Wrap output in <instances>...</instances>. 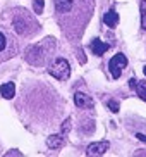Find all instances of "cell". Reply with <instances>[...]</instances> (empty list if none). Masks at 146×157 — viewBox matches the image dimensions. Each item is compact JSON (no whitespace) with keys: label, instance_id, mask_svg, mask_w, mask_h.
Instances as JSON below:
<instances>
[{"label":"cell","instance_id":"obj_1","mask_svg":"<svg viewBox=\"0 0 146 157\" xmlns=\"http://www.w3.org/2000/svg\"><path fill=\"white\" fill-rule=\"evenodd\" d=\"M55 19L69 42H79L93 16L95 0H53Z\"/></svg>","mask_w":146,"mask_h":157},{"label":"cell","instance_id":"obj_2","mask_svg":"<svg viewBox=\"0 0 146 157\" xmlns=\"http://www.w3.org/2000/svg\"><path fill=\"white\" fill-rule=\"evenodd\" d=\"M12 28L23 38H33L35 35L41 31L40 23L36 21V17L26 9H16L12 14Z\"/></svg>","mask_w":146,"mask_h":157},{"label":"cell","instance_id":"obj_3","mask_svg":"<svg viewBox=\"0 0 146 157\" xmlns=\"http://www.w3.org/2000/svg\"><path fill=\"white\" fill-rule=\"evenodd\" d=\"M55 50V40L53 38H45L41 43L33 45L26 50V60L31 66H43L48 64V60L53 57Z\"/></svg>","mask_w":146,"mask_h":157},{"label":"cell","instance_id":"obj_4","mask_svg":"<svg viewBox=\"0 0 146 157\" xmlns=\"http://www.w3.org/2000/svg\"><path fill=\"white\" fill-rule=\"evenodd\" d=\"M19 54V42L7 28H0V64Z\"/></svg>","mask_w":146,"mask_h":157},{"label":"cell","instance_id":"obj_5","mask_svg":"<svg viewBox=\"0 0 146 157\" xmlns=\"http://www.w3.org/2000/svg\"><path fill=\"white\" fill-rule=\"evenodd\" d=\"M48 73H50L53 78L64 81V79H67L69 76H71V66H69V62L65 59L53 56L48 60Z\"/></svg>","mask_w":146,"mask_h":157},{"label":"cell","instance_id":"obj_6","mask_svg":"<svg viewBox=\"0 0 146 157\" xmlns=\"http://www.w3.org/2000/svg\"><path fill=\"white\" fill-rule=\"evenodd\" d=\"M126 67H127V57L124 56V54H115L108 60V71H110V74H112L114 79H119Z\"/></svg>","mask_w":146,"mask_h":157},{"label":"cell","instance_id":"obj_7","mask_svg":"<svg viewBox=\"0 0 146 157\" xmlns=\"http://www.w3.org/2000/svg\"><path fill=\"white\" fill-rule=\"evenodd\" d=\"M74 104L78 107H81V109H93V98L82 92L74 93Z\"/></svg>","mask_w":146,"mask_h":157},{"label":"cell","instance_id":"obj_8","mask_svg":"<svg viewBox=\"0 0 146 157\" xmlns=\"http://www.w3.org/2000/svg\"><path fill=\"white\" fill-rule=\"evenodd\" d=\"M110 143L108 142H98V143H91L88 147V155H103V154L108 150Z\"/></svg>","mask_w":146,"mask_h":157},{"label":"cell","instance_id":"obj_9","mask_svg":"<svg viewBox=\"0 0 146 157\" xmlns=\"http://www.w3.org/2000/svg\"><path fill=\"white\" fill-rule=\"evenodd\" d=\"M89 48H91V52L95 54V56H103V54L108 50V45L103 43L100 38H93L91 43H89Z\"/></svg>","mask_w":146,"mask_h":157},{"label":"cell","instance_id":"obj_10","mask_svg":"<svg viewBox=\"0 0 146 157\" xmlns=\"http://www.w3.org/2000/svg\"><path fill=\"white\" fill-rule=\"evenodd\" d=\"M103 21H105V24L108 28H115V26L119 24V14H117L115 10H108V12H105V16H103Z\"/></svg>","mask_w":146,"mask_h":157},{"label":"cell","instance_id":"obj_11","mask_svg":"<svg viewBox=\"0 0 146 157\" xmlns=\"http://www.w3.org/2000/svg\"><path fill=\"white\" fill-rule=\"evenodd\" d=\"M0 93H2V97L4 98H12L14 95H16V86H14V83H4L2 86H0Z\"/></svg>","mask_w":146,"mask_h":157},{"label":"cell","instance_id":"obj_12","mask_svg":"<svg viewBox=\"0 0 146 157\" xmlns=\"http://www.w3.org/2000/svg\"><path fill=\"white\" fill-rule=\"evenodd\" d=\"M131 86L136 88L137 95L143 98V100H146V83H137V79L131 78Z\"/></svg>","mask_w":146,"mask_h":157},{"label":"cell","instance_id":"obj_13","mask_svg":"<svg viewBox=\"0 0 146 157\" xmlns=\"http://www.w3.org/2000/svg\"><path fill=\"white\" fill-rule=\"evenodd\" d=\"M46 143H48V147L50 148H60L62 145H64V138L62 136H59V135H53V136H50V138L46 140Z\"/></svg>","mask_w":146,"mask_h":157},{"label":"cell","instance_id":"obj_14","mask_svg":"<svg viewBox=\"0 0 146 157\" xmlns=\"http://www.w3.org/2000/svg\"><path fill=\"white\" fill-rule=\"evenodd\" d=\"M141 26L146 31V0L141 2Z\"/></svg>","mask_w":146,"mask_h":157},{"label":"cell","instance_id":"obj_15","mask_svg":"<svg viewBox=\"0 0 146 157\" xmlns=\"http://www.w3.org/2000/svg\"><path fill=\"white\" fill-rule=\"evenodd\" d=\"M43 0H33V9H35V12L36 14H41L43 12Z\"/></svg>","mask_w":146,"mask_h":157},{"label":"cell","instance_id":"obj_16","mask_svg":"<svg viewBox=\"0 0 146 157\" xmlns=\"http://www.w3.org/2000/svg\"><path fill=\"white\" fill-rule=\"evenodd\" d=\"M108 105H110V109H112L114 112H117V111H119V105H117L115 102H108Z\"/></svg>","mask_w":146,"mask_h":157},{"label":"cell","instance_id":"obj_17","mask_svg":"<svg viewBox=\"0 0 146 157\" xmlns=\"http://www.w3.org/2000/svg\"><path fill=\"white\" fill-rule=\"evenodd\" d=\"M143 73H144V76H146V66H144V69H143Z\"/></svg>","mask_w":146,"mask_h":157}]
</instances>
